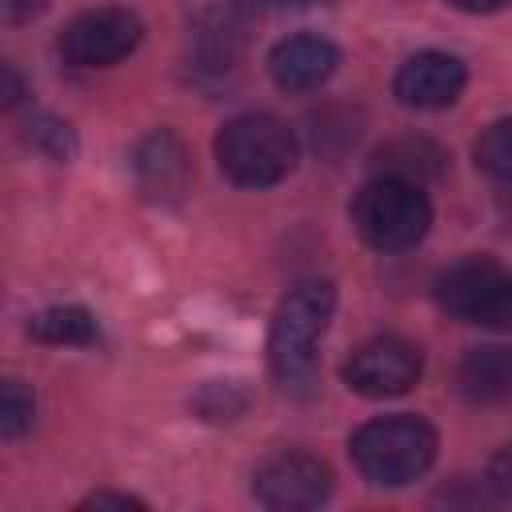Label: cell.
I'll list each match as a JSON object with an SVG mask.
<instances>
[{
	"mask_svg": "<svg viewBox=\"0 0 512 512\" xmlns=\"http://www.w3.org/2000/svg\"><path fill=\"white\" fill-rule=\"evenodd\" d=\"M336 312V288L328 280H300L284 292L268 328V368L280 388L300 392L316 372V348Z\"/></svg>",
	"mask_w": 512,
	"mask_h": 512,
	"instance_id": "obj_1",
	"label": "cell"
},
{
	"mask_svg": "<svg viewBox=\"0 0 512 512\" xmlns=\"http://www.w3.org/2000/svg\"><path fill=\"white\" fill-rule=\"evenodd\" d=\"M356 472L376 488H404L420 480L436 460V432L412 412H392L360 424L348 440Z\"/></svg>",
	"mask_w": 512,
	"mask_h": 512,
	"instance_id": "obj_2",
	"label": "cell"
},
{
	"mask_svg": "<svg viewBox=\"0 0 512 512\" xmlns=\"http://www.w3.org/2000/svg\"><path fill=\"white\" fill-rule=\"evenodd\" d=\"M216 164L240 188L280 184L296 164V136L284 120L268 112L232 116L216 132Z\"/></svg>",
	"mask_w": 512,
	"mask_h": 512,
	"instance_id": "obj_3",
	"label": "cell"
},
{
	"mask_svg": "<svg viewBox=\"0 0 512 512\" xmlns=\"http://www.w3.org/2000/svg\"><path fill=\"white\" fill-rule=\"evenodd\" d=\"M352 224L364 244L380 252H404L416 248L428 236L432 204L424 188L408 176H376L368 180L352 200Z\"/></svg>",
	"mask_w": 512,
	"mask_h": 512,
	"instance_id": "obj_4",
	"label": "cell"
},
{
	"mask_svg": "<svg viewBox=\"0 0 512 512\" xmlns=\"http://www.w3.org/2000/svg\"><path fill=\"white\" fill-rule=\"evenodd\" d=\"M436 304L460 324L512 328V268L468 256L436 280Z\"/></svg>",
	"mask_w": 512,
	"mask_h": 512,
	"instance_id": "obj_5",
	"label": "cell"
},
{
	"mask_svg": "<svg viewBox=\"0 0 512 512\" xmlns=\"http://www.w3.org/2000/svg\"><path fill=\"white\" fill-rule=\"evenodd\" d=\"M144 40V24L132 8H88L80 16H72L60 32V56L72 68H112L124 56L136 52V44Z\"/></svg>",
	"mask_w": 512,
	"mask_h": 512,
	"instance_id": "obj_6",
	"label": "cell"
},
{
	"mask_svg": "<svg viewBox=\"0 0 512 512\" xmlns=\"http://www.w3.org/2000/svg\"><path fill=\"white\" fill-rule=\"evenodd\" d=\"M252 496L256 504L272 508V512H300V508H316L332 496V472L324 460H316L312 452H272L256 464L252 472Z\"/></svg>",
	"mask_w": 512,
	"mask_h": 512,
	"instance_id": "obj_7",
	"label": "cell"
},
{
	"mask_svg": "<svg viewBox=\"0 0 512 512\" xmlns=\"http://www.w3.org/2000/svg\"><path fill=\"white\" fill-rule=\"evenodd\" d=\"M424 372V356L404 336H372L344 360V384L368 400L404 396Z\"/></svg>",
	"mask_w": 512,
	"mask_h": 512,
	"instance_id": "obj_8",
	"label": "cell"
},
{
	"mask_svg": "<svg viewBox=\"0 0 512 512\" xmlns=\"http://www.w3.org/2000/svg\"><path fill=\"white\" fill-rule=\"evenodd\" d=\"M464 60L452 56V52H416L408 56L396 76H392V92L404 108H416V112H436V108H448L460 92H464Z\"/></svg>",
	"mask_w": 512,
	"mask_h": 512,
	"instance_id": "obj_9",
	"label": "cell"
},
{
	"mask_svg": "<svg viewBox=\"0 0 512 512\" xmlns=\"http://www.w3.org/2000/svg\"><path fill=\"white\" fill-rule=\"evenodd\" d=\"M336 64H340L336 44L316 36V32L284 36L268 52V72H272L276 88H284V92H312V88H320L336 72Z\"/></svg>",
	"mask_w": 512,
	"mask_h": 512,
	"instance_id": "obj_10",
	"label": "cell"
},
{
	"mask_svg": "<svg viewBox=\"0 0 512 512\" xmlns=\"http://www.w3.org/2000/svg\"><path fill=\"white\" fill-rule=\"evenodd\" d=\"M136 180H140V188L148 196L176 200L184 192V184H188V156H184L180 140L168 136V132L148 136L140 144V152H136Z\"/></svg>",
	"mask_w": 512,
	"mask_h": 512,
	"instance_id": "obj_11",
	"label": "cell"
},
{
	"mask_svg": "<svg viewBox=\"0 0 512 512\" xmlns=\"http://www.w3.org/2000/svg\"><path fill=\"white\" fill-rule=\"evenodd\" d=\"M456 380H460V392L472 404L512 400V348H504V344L468 348V356L460 360Z\"/></svg>",
	"mask_w": 512,
	"mask_h": 512,
	"instance_id": "obj_12",
	"label": "cell"
},
{
	"mask_svg": "<svg viewBox=\"0 0 512 512\" xmlns=\"http://www.w3.org/2000/svg\"><path fill=\"white\" fill-rule=\"evenodd\" d=\"M28 336H36L40 344H92L96 320L80 304H56V308H44L32 316Z\"/></svg>",
	"mask_w": 512,
	"mask_h": 512,
	"instance_id": "obj_13",
	"label": "cell"
},
{
	"mask_svg": "<svg viewBox=\"0 0 512 512\" xmlns=\"http://www.w3.org/2000/svg\"><path fill=\"white\" fill-rule=\"evenodd\" d=\"M476 164L480 172H488L500 184H512V116L496 120L480 132L476 140Z\"/></svg>",
	"mask_w": 512,
	"mask_h": 512,
	"instance_id": "obj_14",
	"label": "cell"
},
{
	"mask_svg": "<svg viewBox=\"0 0 512 512\" xmlns=\"http://www.w3.org/2000/svg\"><path fill=\"white\" fill-rule=\"evenodd\" d=\"M32 416H36V400L32 392L20 384V380H4L0 384V436L4 440H16L32 428Z\"/></svg>",
	"mask_w": 512,
	"mask_h": 512,
	"instance_id": "obj_15",
	"label": "cell"
},
{
	"mask_svg": "<svg viewBox=\"0 0 512 512\" xmlns=\"http://www.w3.org/2000/svg\"><path fill=\"white\" fill-rule=\"evenodd\" d=\"M24 140H28L36 152H44L48 160H68V156L76 152L72 128H68L64 120H56V116H32L28 128H24Z\"/></svg>",
	"mask_w": 512,
	"mask_h": 512,
	"instance_id": "obj_16",
	"label": "cell"
},
{
	"mask_svg": "<svg viewBox=\"0 0 512 512\" xmlns=\"http://www.w3.org/2000/svg\"><path fill=\"white\" fill-rule=\"evenodd\" d=\"M488 488H492L500 500H512V440L488 460Z\"/></svg>",
	"mask_w": 512,
	"mask_h": 512,
	"instance_id": "obj_17",
	"label": "cell"
},
{
	"mask_svg": "<svg viewBox=\"0 0 512 512\" xmlns=\"http://www.w3.org/2000/svg\"><path fill=\"white\" fill-rule=\"evenodd\" d=\"M48 8V0H4V20L8 24H28Z\"/></svg>",
	"mask_w": 512,
	"mask_h": 512,
	"instance_id": "obj_18",
	"label": "cell"
},
{
	"mask_svg": "<svg viewBox=\"0 0 512 512\" xmlns=\"http://www.w3.org/2000/svg\"><path fill=\"white\" fill-rule=\"evenodd\" d=\"M84 508H144V500L128 492H92L84 496Z\"/></svg>",
	"mask_w": 512,
	"mask_h": 512,
	"instance_id": "obj_19",
	"label": "cell"
},
{
	"mask_svg": "<svg viewBox=\"0 0 512 512\" xmlns=\"http://www.w3.org/2000/svg\"><path fill=\"white\" fill-rule=\"evenodd\" d=\"M452 8H460V12H500V8H508L512 0H448Z\"/></svg>",
	"mask_w": 512,
	"mask_h": 512,
	"instance_id": "obj_20",
	"label": "cell"
},
{
	"mask_svg": "<svg viewBox=\"0 0 512 512\" xmlns=\"http://www.w3.org/2000/svg\"><path fill=\"white\" fill-rule=\"evenodd\" d=\"M248 8H264V12H276V8H312V4H324V0H240Z\"/></svg>",
	"mask_w": 512,
	"mask_h": 512,
	"instance_id": "obj_21",
	"label": "cell"
},
{
	"mask_svg": "<svg viewBox=\"0 0 512 512\" xmlns=\"http://www.w3.org/2000/svg\"><path fill=\"white\" fill-rule=\"evenodd\" d=\"M20 96H24V84H20L16 68H12V64H4V104L12 108V104H16Z\"/></svg>",
	"mask_w": 512,
	"mask_h": 512,
	"instance_id": "obj_22",
	"label": "cell"
}]
</instances>
